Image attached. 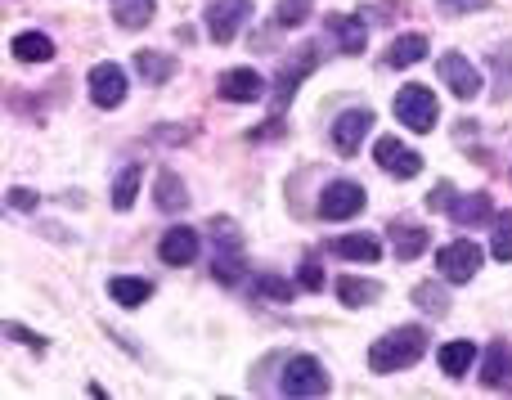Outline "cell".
Returning <instances> with one entry per match:
<instances>
[{
  "label": "cell",
  "instance_id": "1",
  "mask_svg": "<svg viewBox=\"0 0 512 400\" xmlns=\"http://www.w3.org/2000/svg\"><path fill=\"white\" fill-rule=\"evenodd\" d=\"M423 351H427V333L409 324V329L378 338V347L369 351V365H373V374H396V369H409L414 360H423Z\"/></svg>",
  "mask_w": 512,
  "mask_h": 400
},
{
  "label": "cell",
  "instance_id": "2",
  "mask_svg": "<svg viewBox=\"0 0 512 400\" xmlns=\"http://www.w3.org/2000/svg\"><path fill=\"white\" fill-rule=\"evenodd\" d=\"M248 14H252V0H207V32H212V41L230 45L243 32Z\"/></svg>",
  "mask_w": 512,
  "mask_h": 400
},
{
  "label": "cell",
  "instance_id": "3",
  "mask_svg": "<svg viewBox=\"0 0 512 400\" xmlns=\"http://www.w3.org/2000/svg\"><path fill=\"white\" fill-rule=\"evenodd\" d=\"M328 392V374L315 356H292L283 369V396H324Z\"/></svg>",
  "mask_w": 512,
  "mask_h": 400
},
{
  "label": "cell",
  "instance_id": "4",
  "mask_svg": "<svg viewBox=\"0 0 512 400\" xmlns=\"http://www.w3.org/2000/svg\"><path fill=\"white\" fill-rule=\"evenodd\" d=\"M396 117L409 131H432L436 126V95L427 86H405L396 95Z\"/></svg>",
  "mask_w": 512,
  "mask_h": 400
},
{
  "label": "cell",
  "instance_id": "5",
  "mask_svg": "<svg viewBox=\"0 0 512 400\" xmlns=\"http://www.w3.org/2000/svg\"><path fill=\"white\" fill-rule=\"evenodd\" d=\"M364 212V189L355 180H333L319 198V216L324 221H351V216Z\"/></svg>",
  "mask_w": 512,
  "mask_h": 400
},
{
  "label": "cell",
  "instance_id": "6",
  "mask_svg": "<svg viewBox=\"0 0 512 400\" xmlns=\"http://www.w3.org/2000/svg\"><path fill=\"white\" fill-rule=\"evenodd\" d=\"M436 261H441V275L450 279V284H468V279L481 270V248L468 239H454V243H445Z\"/></svg>",
  "mask_w": 512,
  "mask_h": 400
},
{
  "label": "cell",
  "instance_id": "7",
  "mask_svg": "<svg viewBox=\"0 0 512 400\" xmlns=\"http://www.w3.org/2000/svg\"><path fill=\"white\" fill-rule=\"evenodd\" d=\"M373 158H378V167L391 171L396 180H409V176H418V171H423V158H418L414 149H405L396 135H378V149H373Z\"/></svg>",
  "mask_w": 512,
  "mask_h": 400
},
{
  "label": "cell",
  "instance_id": "8",
  "mask_svg": "<svg viewBox=\"0 0 512 400\" xmlns=\"http://www.w3.org/2000/svg\"><path fill=\"white\" fill-rule=\"evenodd\" d=\"M90 99H95L99 108H117L126 99V72L117 68V63L90 68Z\"/></svg>",
  "mask_w": 512,
  "mask_h": 400
},
{
  "label": "cell",
  "instance_id": "9",
  "mask_svg": "<svg viewBox=\"0 0 512 400\" xmlns=\"http://www.w3.org/2000/svg\"><path fill=\"white\" fill-rule=\"evenodd\" d=\"M369 126H373V113H369V108H351V113H342V117L333 122V144H337L342 153H355V149H360V140L369 135Z\"/></svg>",
  "mask_w": 512,
  "mask_h": 400
},
{
  "label": "cell",
  "instance_id": "10",
  "mask_svg": "<svg viewBox=\"0 0 512 400\" xmlns=\"http://www.w3.org/2000/svg\"><path fill=\"white\" fill-rule=\"evenodd\" d=\"M315 68V50H310V45H301L297 54H292L288 63H283V72H279V81H274V86H279V95H274V104H288L292 95H297V86L301 81H306V72Z\"/></svg>",
  "mask_w": 512,
  "mask_h": 400
},
{
  "label": "cell",
  "instance_id": "11",
  "mask_svg": "<svg viewBox=\"0 0 512 400\" xmlns=\"http://www.w3.org/2000/svg\"><path fill=\"white\" fill-rule=\"evenodd\" d=\"M261 95H265L261 72H252V68L221 72V99H234V104H252V99H261Z\"/></svg>",
  "mask_w": 512,
  "mask_h": 400
},
{
  "label": "cell",
  "instance_id": "12",
  "mask_svg": "<svg viewBox=\"0 0 512 400\" xmlns=\"http://www.w3.org/2000/svg\"><path fill=\"white\" fill-rule=\"evenodd\" d=\"M162 261L167 266H189V261L198 257V230H189V225H176V230L162 234Z\"/></svg>",
  "mask_w": 512,
  "mask_h": 400
},
{
  "label": "cell",
  "instance_id": "13",
  "mask_svg": "<svg viewBox=\"0 0 512 400\" xmlns=\"http://www.w3.org/2000/svg\"><path fill=\"white\" fill-rule=\"evenodd\" d=\"M441 77L450 81V90L459 99H472L481 90V77H477V68H472L468 59H463V54H445L441 59Z\"/></svg>",
  "mask_w": 512,
  "mask_h": 400
},
{
  "label": "cell",
  "instance_id": "14",
  "mask_svg": "<svg viewBox=\"0 0 512 400\" xmlns=\"http://www.w3.org/2000/svg\"><path fill=\"white\" fill-rule=\"evenodd\" d=\"M328 27H333V36L342 41L346 54H364L369 32H364V18L360 14H333V18H328Z\"/></svg>",
  "mask_w": 512,
  "mask_h": 400
},
{
  "label": "cell",
  "instance_id": "15",
  "mask_svg": "<svg viewBox=\"0 0 512 400\" xmlns=\"http://www.w3.org/2000/svg\"><path fill=\"white\" fill-rule=\"evenodd\" d=\"M328 252H337V257H346V261H378L382 243H378V234H346V239L328 243Z\"/></svg>",
  "mask_w": 512,
  "mask_h": 400
},
{
  "label": "cell",
  "instance_id": "16",
  "mask_svg": "<svg viewBox=\"0 0 512 400\" xmlns=\"http://www.w3.org/2000/svg\"><path fill=\"white\" fill-rule=\"evenodd\" d=\"M9 50H14L23 63H45V59H54V41H50V36H41V32H18L14 41H9Z\"/></svg>",
  "mask_w": 512,
  "mask_h": 400
},
{
  "label": "cell",
  "instance_id": "17",
  "mask_svg": "<svg viewBox=\"0 0 512 400\" xmlns=\"http://www.w3.org/2000/svg\"><path fill=\"white\" fill-rule=\"evenodd\" d=\"M135 68H140V77L153 81V86L176 77V59H171V54H158V50H140L135 54Z\"/></svg>",
  "mask_w": 512,
  "mask_h": 400
},
{
  "label": "cell",
  "instance_id": "18",
  "mask_svg": "<svg viewBox=\"0 0 512 400\" xmlns=\"http://www.w3.org/2000/svg\"><path fill=\"white\" fill-rule=\"evenodd\" d=\"M490 216V194H463V198H450V221L459 225H477Z\"/></svg>",
  "mask_w": 512,
  "mask_h": 400
},
{
  "label": "cell",
  "instance_id": "19",
  "mask_svg": "<svg viewBox=\"0 0 512 400\" xmlns=\"http://www.w3.org/2000/svg\"><path fill=\"white\" fill-rule=\"evenodd\" d=\"M423 54H427V36L409 32V36H396V41H391L387 63H391V68H409V63H418Z\"/></svg>",
  "mask_w": 512,
  "mask_h": 400
},
{
  "label": "cell",
  "instance_id": "20",
  "mask_svg": "<svg viewBox=\"0 0 512 400\" xmlns=\"http://www.w3.org/2000/svg\"><path fill=\"white\" fill-rule=\"evenodd\" d=\"M391 234H396V257L400 261H414L418 252H427V243H432V234H427L423 225H405V221H400Z\"/></svg>",
  "mask_w": 512,
  "mask_h": 400
},
{
  "label": "cell",
  "instance_id": "21",
  "mask_svg": "<svg viewBox=\"0 0 512 400\" xmlns=\"http://www.w3.org/2000/svg\"><path fill=\"white\" fill-rule=\"evenodd\" d=\"M378 293L382 288L373 284V279H355V275L337 279V297H342L346 306H369V302H378Z\"/></svg>",
  "mask_w": 512,
  "mask_h": 400
},
{
  "label": "cell",
  "instance_id": "22",
  "mask_svg": "<svg viewBox=\"0 0 512 400\" xmlns=\"http://www.w3.org/2000/svg\"><path fill=\"white\" fill-rule=\"evenodd\" d=\"M508 374H512V347L508 342H490V351H486V383L495 387V383H508Z\"/></svg>",
  "mask_w": 512,
  "mask_h": 400
},
{
  "label": "cell",
  "instance_id": "23",
  "mask_svg": "<svg viewBox=\"0 0 512 400\" xmlns=\"http://www.w3.org/2000/svg\"><path fill=\"white\" fill-rule=\"evenodd\" d=\"M108 293H113L122 306H144L153 297V284H149V279H126L122 275V279H113V284H108Z\"/></svg>",
  "mask_w": 512,
  "mask_h": 400
},
{
  "label": "cell",
  "instance_id": "24",
  "mask_svg": "<svg viewBox=\"0 0 512 400\" xmlns=\"http://www.w3.org/2000/svg\"><path fill=\"white\" fill-rule=\"evenodd\" d=\"M472 360H477V347H472V342H450V347H441V369L450 378L468 374Z\"/></svg>",
  "mask_w": 512,
  "mask_h": 400
},
{
  "label": "cell",
  "instance_id": "25",
  "mask_svg": "<svg viewBox=\"0 0 512 400\" xmlns=\"http://www.w3.org/2000/svg\"><path fill=\"white\" fill-rule=\"evenodd\" d=\"M158 207H167V212H185L189 207V194H185L176 171H162L158 176Z\"/></svg>",
  "mask_w": 512,
  "mask_h": 400
},
{
  "label": "cell",
  "instance_id": "26",
  "mask_svg": "<svg viewBox=\"0 0 512 400\" xmlns=\"http://www.w3.org/2000/svg\"><path fill=\"white\" fill-rule=\"evenodd\" d=\"M113 18L122 27H149V18H153V0H117L113 5Z\"/></svg>",
  "mask_w": 512,
  "mask_h": 400
},
{
  "label": "cell",
  "instance_id": "27",
  "mask_svg": "<svg viewBox=\"0 0 512 400\" xmlns=\"http://www.w3.org/2000/svg\"><path fill=\"white\" fill-rule=\"evenodd\" d=\"M414 302H418V311H427V315H445V311H450V297H445L441 284H418L414 288Z\"/></svg>",
  "mask_w": 512,
  "mask_h": 400
},
{
  "label": "cell",
  "instance_id": "28",
  "mask_svg": "<svg viewBox=\"0 0 512 400\" xmlns=\"http://www.w3.org/2000/svg\"><path fill=\"white\" fill-rule=\"evenodd\" d=\"M135 189H140V167H126L122 176H117V185H113V207L117 212H126V207L135 203Z\"/></svg>",
  "mask_w": 512,
  "mask_h": 400
},
{
  "label": "cell",
  "instance_id": "29",
  "mask_svg": "<svg viewBox=\"0 0 512 400\" xmlns=\"http://www.w3.org/2000/svg\"><path fill=\"white\" fill-rule=\"evenodd\" d=\"M490 252H495V261H512V212H499L495 239H490Z\"/></svg>",
  "mask_w": 512,
  "mask_h": 400
},
{
  "label": "cell",
  "instance_id": "30",
  "mask_svg": "<svg viewBox=\"0 0 512 400\" xmlns=\"http://www.w3.org/2000/svg\"><path fill=\"white\" fill-rule=\"evenodd\" d=\"M310 18V0H279V23L283 27H301Z\"/></svg>",
  "mask_w": 512,
  "mask_h": 400
},
{
  "label": "cell",
  "instance_id": "31",
  "mask_svg": "<svg viewBox=\"0 0 512 400\" xmlns=\"http://www.w3.org/2000/svg\"><path fill=\"white\" fill-rule=\"evenodd\" d=\"M256 297H274V302H288L292 288L283 284V279H274V275H261V279H256Z\"/></svg>",
  "mask_w": 512,
  "mask_h": 400
},
{
  "label": "cell",
  "instance_id": "32",
  "mask_svg": "<svg viewBox=\"0 0 512 400\" xmlns=\"http://www.w3.org/2000/svg\"><path fill=\"white\" fill-rule=\"evenodd\" d=\"M495 63L504 72H499V95H508V81H512V45H504V50L495 54Z\"/></svg>",
  "mask_w": 512,
  "mask_h": 400
},
{
  "label": "cell",
  "instance_id": "33",
  "mask_svg": "<svg viewBox=\"0 0 512 400\" xmlns=\"http://www.w3.org/2000/svg\"><path fill=\"white\" fill-rule=\"evenodd\" d=\"M297 279H301V288H310V293H315V288L324 284V275H319V266H315V261H301Z\"/></svg>",
  "mask_w": 512,
  "mask_h": 400
},
{
  "label": "cell",
  "instance_id": "34",
  "mask_svg": "<svg viewBox=\"0 0 512 400\" xmlns=\"http://www.w3.org/2000/svg\"><path fill=\"white\" fill-rule=\"evenodd\" d=\"M9 207H14V212H32L36 194H32V189H9Z\"/></svg>",
  "mask_w": 512,
  "mask_h": 400
},
{
  "label": "cell",
  "instance_id": "35",
  "mask_svg": "<svg viewBox=\"0 0 512 400\" xmlns=\"http://www.w3.org/2000/svg\"><path fill=\"white\" fill-rule=\"evenodd\" d=\"M445 9H450V14H477V9H486L490 0H441Z\"/></svg>",
  "mask_w": 512,
  "mask_h": 400
},
{
  "label": "cell",
  "instance_id": "36",
  "mask_svg": "<svg viewBox=\"0 0 512 400\" xmlns=\"http://www.w3.org/2000/svg\"><path fill=\"white\" fill-rule=\"evenodd\" d=\"M5 333H9V338H14V342H27V347H45V342H41V338H36V333L18 329V324H5Z\"/></svg>",
  "mask_w": 512,
  "mask_h": 400
}]
</instances>
